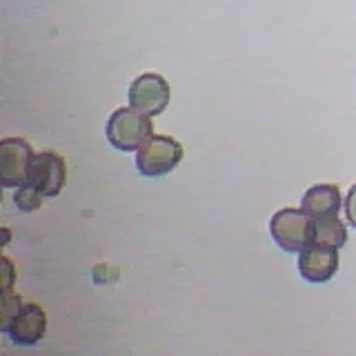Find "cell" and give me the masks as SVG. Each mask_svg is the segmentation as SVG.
<instances>
[{
  "label": "cell",
  "mask_w": 356,
  "mask_h": 356,
  "mask_svg": "<svg viewBox=\"0 0 356 356\" xmlns=\"http://www.w3.org/2000/svg\"><path fill=\"white\" fill-rule=\"evenodd\" d=\"M105 136L118 152H138L154 136L152 116L134 107H118L107 118Z\"/></svg>",
  "instance_id": "obj_1"
},
{
  "label": "cell",
  "mask_w": 356,
  "mask_h": 356,
  "mask_svg": "<svg viewBox=\"0 0 356 356\" xmlns=\"http://www.w3.org/2000/svg\"><path fill=\"white\" fill-rule=\"evenodd\" d=\"M270 234L274 243L285 252L298 254L314 243V220L303 209H278L270 220Z\"/></svg>",
  "instance_id": "obj_2"
},
{
  "label": "cell",
  "mask_w": 356,
  "mask_h": 356,
  "mask_svg": "<svg viewBox=\"0 0 356 356\" xmlns=\"http://www.w3.org/2000/svg\"><path fill=\"white\" fill-rule=\"evenodd\" d=\"M183 145L172 136L156 134L136 154V170L145 178H163L183 161Z\"/></svg>",
  "instance_id": "obj_3"
},
{
  "label": "cell",
  "mask_w": 356,
  "mask_h": 356,
  "mask_svg": "<svg viewBox=\"0 0 356 356\" xmlns=\"http://www.w3.org/2000/svg\"><path fill=\"white\" fill-rule=\"evenodd\" d=\"M170 83L165 81L161 74L145 72L138 78H134L127 92L129 107L143 111L145 116H161L170 105Z\"/></svg>",
  "instance_id": "obj_4"
},
{
  "label": "cell",
  "mask_w": 356,
  "mask_h": 356,
  "mask_svg": "<svg viewBox=\"0 0 356 356\" xmlns=\"http://www.w3.org/2000/svg\"><path fill=\"white\" fill-rule=\"evenodd\" d=\"M47 330V314L36 303H22L7 321L0 323V332L7 334L11 343L20 348L38 345Z\"/></svg>",
  "instance_id": "obj_5"
},
{
  "label": "cell",
  "mask_w": 356,
  "mask_h": 356,
  "mask_svg": "<svg viewBox=\"0 0 356 356\" xmlns=\"http://www.w3.org/2000/svg\"><path fill=\"white\" fill-rule=\"evenodd\" d=\"M67 183V163L58 152H38L33 156L27 183L42 198H54L60 194Z\"/></svg>",
  "instance_id": "obj_6"
},
{
  "label": "cell",
  "mask_w": 356,
  "mask_h": 356,
  "mask_svg": "<svg viewBox=\"0 0 356 356\" xmlns=\"http://www.w3.org/2000/svg\"><path fill=\"white\" fill-rule=\"evenodd\" d=\"M298 274L307 283L323 285L339 272V248L327 243H312L303 252H298Z\"/></svg>",
  "instance_id": "obj_7"
},
{
  "label": "cell",
  "mask_w": 356,
  "mask_h": 356,
  "mask_svg": "<svg viewBox=\"0 0 356 356\" xmlns=\"http://www.w3.org/2000/svg\"><path fill=\"white\" fill-rule=\"evenodd\" d=\"M33 149L25 138H5L0 143V178L3 187H20L27 183Z\"/></svg>",
  "instance_id": "obj_8"
},
{
  "label": "cell",
  "mask_w": 356,
  "mask_h": 356,
  "mask_svg": "<svg viewBox=\"0 0 356 356\" xmlns=\"http://www.w3.org/2000/svg\"><path fill=\"white\" fill-rule=\"evenodd\" d=\"M341 205H343L341 189H339V185H332V183L312 185L307 192L300 196V209L314 220L327 218V216H339Z\"/></svg>",
  "instance_id": "obj_9"
},
{
  "label": "cell",
  "mask_w": 356,
  "mask_h": 356,
  "mask_svg": "<svg viewBox=\"0 0 356 356\" xmlns=\"http://www.w3.org/2000/svg\"><path fill=\"white\" fill-rule=\"evenodd\" d=\"M314 220V218H312ZM314 243H327L334 248H343L348 243V227L339 216L316 218L314 220Z\"/></svg>",
  "instance_id": "obj_10"
},
{
  "label": "cell",
  "mask_w": 356,
  "mask_h": 356,
  "mask_svg": "<svg viewBox=\"0 0 356 356\" xmlns=\"http://www.w3.org/2000/svg\"><path fill=\"white\" fill-rule=\"evenodd\" d=\"M42 200L44 198L36 192V189H31L29 185H20L14 196V205L22 211H33L42 205Z\"/></svg>",
  "instance_id": "obj_11"
},
{
  "label": "cell",
  "mask_w": 356,
  "mask_h": 356,
  "mask_svg": "<svg viewBox=\"0 0 356 356\" xmlns=\"http://www.w3.org/2000/svg\"><path fill=\"white\" fill-rule=\"evenodd\" d=\"M345 216H348V222L356 229V183L350 187L348 196H345Z\"/></svg>",
  "instance_id": "obj_12"
},
{
  "label": "cell",
  "mask_w": 356,
  "mask_h": 356,
  "mask_svg": "<svg viewBox=\"0 0 356 356\" xmlns=\"http://www.w3.org/2000/svg\"><path fill=\"white\" fill-rule=\"evenodd\" d=\"M3 270H5V278H3V292H11V285H14V276H16V270H14V263H11L7 256H3Z\"/></svg>",
  "instance_id": "obj_13"
}]
</instances>
